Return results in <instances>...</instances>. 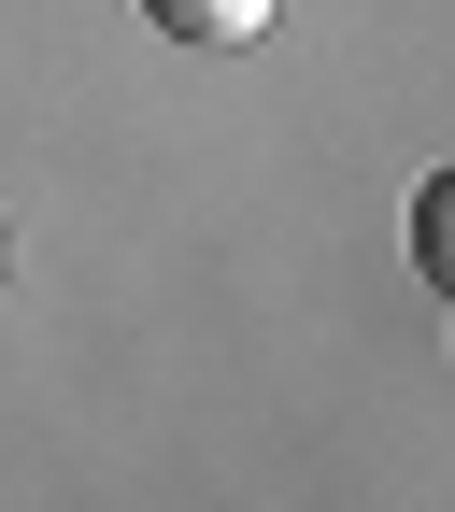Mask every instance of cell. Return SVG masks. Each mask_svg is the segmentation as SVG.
I'll list each match as a JSON object with an SVG mask.
<instances>
[{
	"instance_id": "cell-2",
	"label": "cell",
	"mask_w": 455,
	"mask_h": 512,
	"mask_svg": "<svg viewBox=\"0 0 455 512\" xmlns=\"http://www.w3.org/2000/svg\"><path fill=\"white\" fill-rule=\"evenodd\" d=\"M413 271H427V285L455 299V157H441V171L413 185Z\"/></svg>"
},
{
	"instance_id": "cell-1",
	"label": "cell",
	"mask_w": 455,
	"mask_h": 512,
	"mask_svg": "<svg viewBox=\"0 0 455 512\" xmlns=\"http://www.w3.org/2000/svg\"><path fill=\"white\" fill-rule=\"evenodd\" d=\"M143 15H157L171 43H256V29L285 15V0H143Z\"/></svg>"
},
{
	"instance_id": "cell-3",
	"label": "cell",
	"mask_w": 455,
	"mask_h": 512,
	"mask_svg": "<svg viewBox=\"0 0 455 512\" xmlns=\"http://www.w3.org/2000/svg\"><path fill=\"white\" fill-rule=\"evenodd\" d=\"M0 271H15V242H0Z\"/></svg>"
}]
</instances>
